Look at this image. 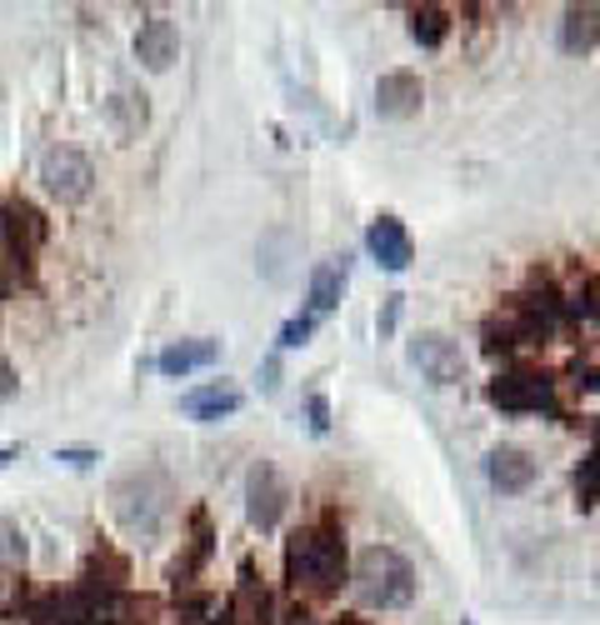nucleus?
<instances>
[{"label": "nucleus", "mask_w": 600, "mask_h": 625, "mask_svg": "<svg viewBox=\"0 0 600 625\" xmlns=\"http://www.w3.org/2000/svg\"><path fill=\"white\" fill-rule=\"evenodd\" d=\"M285 580L301 601H326L351 580L345 571V540L335 526H301L285 540Z\"/></svg>", "instance_id": "1"}, {"label": "nucleus", "mask_w": 600, "mask_h": 625, "mask_svg": "<svg viewBox=\"0 0 600 625\" xmlns=\"http://www.w3.org/2000/svg\"><path fill=\"white\" fill-rule=\"evenodd\" d=\"M171 511H175V491L156 466H135L111 480V515L131 540H156L160 530L171 526Z\"/></svg>", "instance_id": "2"}, {"label": "nucleus", "mask_w": 600, "mask_h": 625, "mask_svg": "<svg viewBox=\"0 0 600 625\" xmlns=\"http://www.w3.org/2000/svg\"><path fill=\"white\" fill-rule=\"evenodd\" d=\"M351 586L370 611H405L416 601V565L405 561L395 546H366L351 565Z\"/></svg>", "instance_id": "3"}, {"label": "nucleus", "mask_w": 600, "mask_h": 625, "mask_svg": "<svg viewBox=\"0 0 600 625\" xmlns=\"http://www.w3.org/2000/svg\"><path fill=\"white\" fill-rule=\"evenodd\" d=\"M40 185H46L56 200H65V206H75V200H86L90 191H96V166H90L86 150L75 146H50L46 156H40Z\"/></svg>", "instance_id": "4"}, {"label": "nucleus", "mask_w": 600, "mask_h": 625, "mask_svg": "<svg viewBox=\"0 0 600 625\" xmlns=\"http://www.w3.org/2000/svg\"><path fill=\"white\" fill-rule=\"evenodd\" d=\"M285 505H291V491H285L281 470L270 461H256L245 470V520L256 530H275L285 520Z\"/></svg>", "instance_id": "5"}, {"label": "nucleus", "mask_w": 600, "mask_h": 625, "mask_svg": "<svg viewBox=\"0 0 600 625\" xmlns=\"http://www.w3.org/2000/svg\"><path fill=\"white\" fill-rule=\"evenodd\" d=\"M411 366L430 380V385H461L466 380V351L445 331H420L411 341Z\"/></svg>", "instance_id": "6"}, {"label": "nucleus", "mask_w": 600, "mask_h": 625, "mask_svg": "<svg viewBox=\"0 0 600 625\" xmlns=\"http://www.w3.org/2000/svg\"><path fill=\"white\" fill-rule=\"evenodd\" d=\"M366 250H370V260H376L380 270H391V275L416 260V241H411L401 216H376L366 231Z\"/></svg>", "instance_id": "7"}, {"label": "nucleus", "mask_w": 600, "mask_h": 625, "mask_svg": "<svg viewBox=\"0 0 600 625\" xmlns=\"http://www.w3.org/2000/svg\"><path fill=\"white\" fill-rule=\"evenodd\" d=\"M486 476L501 495H526L530 486H536L540 466H536V455H530L526 445H495V451L486 455Z\"/></svg>", "instance_id": "8"}, {"label": "nucleus", "mask_w": 600, "mask_h": 625, "mask_svg": "<svg viewBox=\"0 0 600 625\" xmlns=\"http://www.w3.org/2000/svg\"><path fill=\"white\" fill-rule=\"evenodd\" d=\"M0 331L5 335H21V341H46L50 335V310L36 291H5L0 301Z\"/></svg>", "instance_id": "9"}, {"label": "nucleus", "mask_w": 600, "mask_h": 625, "mask_svg": "<svg viewBox=\"0 0 600 625\" xmlns=\"http://www.w3.org/2000/svg\"><path fill=\"white\" fill-rule=\"evenodd\" d=\"M420 100H426V81L416 71H385L376 81V111L385 121H411L420 115Z\"/></svg>", "instance_id": "10"}, {"label": "nucleus", "mask_w": 600, "mask_h": 625, "mask_svg": "<svg viewBox=\"0 0 600 625\" xmlns=\"http://www.w3.org/2000/svg\"><path fill=\"white\" fill-rule=\"evenodd\" d=\"M175 56H181V30H175L166 15H150V21H140V30H135V61L146 65V71H171Z\"/></svg>", "instance_id": "11"}, {"label": "nucleus", "mask_w": 600, "mask_h": 625, "mask_svg": "<svg viewBox=\"0 0 600 625\" xmlns=\"http://www.w3.org/2000/svg\"><path fill=\"white\" fill-rule=\"evenodd\" d=\"M490 401L521 416V410H555V391L540 376H501L490 385Z\"/></svg>", "instance_id": "12"}, {"label": "nucleus", "mask_w": 600, "mask_h": 625, "mask_svg": "<svg viewBox=\"0 0 600 625\" xmlns=\"http://www.w3.org/2000/svg\"><path fill=\"white\" fill-rule=\"evenodd\" d=\"M245 405V395H241V385H231V380H210V385H196V391H185L181 395V410L191 420H225V416H235Z\"/></svg>", "instance_id": "13"}, {"label": "nucleus", "mask_w": 600, "mask_h": 625, "mask_svg": "<svg viewBox=\"0 0 600 625\" xmlns=\"http://www.w3.org/2000/svg\"><path fill=\"white\" fill-rule=\"evenodd\" d=\"M596 46H600V0H580V5H565L561 50H565V56H590Z\"/></svg>", "instance_id": "14"}, {"label": "nucleus", "mask_w": 600, "mask_h": 625, "mask_svg": "<svg viewBox=\"0 0 600 625\" xmlns=\"http://www.w3.org/2000/svg\"><path fill=\"white\" fill-rule=\"evenodd\" d=\"M221 360V341H206V335H196V341H171L166 351L156 356V370L160 376H191V370H206Z\"/></svg>", "instance_id": "15"}, {"label": "nucleus", "mask_w": 600, "mask_h": 625, "mask_svg": "<svg viewBox=\"0 0 600 625\" xmlns=\"http://www.w3.org/2000/svg\"><path fill=\"white\" fill-rule=\"evenodd\" d=\"M146 121H150V106H146V96H140V90H115V96L106 100V125H111V135L121 140V146L140 140Z\"/></svg>", "instance_id": "16"}, {"label": "nucleus", "mask_w": 600, "mask_h": 625, "mask_svg": "<svg viewBox=\"0 0 600 625\" xmlns=\"http://www.w3.org/2000/svg\"><path fill=\"white\" fill-rule=\"evenodd\" d=\"M260 275H266V281H275V285H285L291 281V270H295V260H301V235L295 231H266L260 235Z\"/></svg>", "instance_id": "17"}, {"label": "nucleus", "mask_w": 600, "mask_h": 625, "mask_svg": "<svg viewBox=\"0 0 600 625\" xmlns=\"http://www.w3.org/2000/svg\"><path fill=\"white\" fill-rule=\"evenodd\" d=\"M231 615H235L241 625H266V621H270V596H266V586L256 580V561H245V565H241V580H235Z\"/></svg>", "instance_id": "18"}, {"label": "nucleus", "mask_w": 600, "mask_h": 625, "mask_svg": "<svg viewBox=\"0 0 600 625\" xmlns=\"http://www.w3.org/2000/svg\"><path fill=\"white\" fill-rule=\"evenodd\" d=\"M345 295V266H335V260H320L316 270H310V316H331L335 306H341Z\"/></svg>", "instance_id": "19"}, {"label": "nucleus", "mask_w": 600, "mask_h": 625, "mask_svg": "<svg viewBox=\"0 0 600 625\" xmlns=\"http://www.w3.org/2000/svg\"><path fill=\"white\" fill-rule=\"evenodd\" d=\"M411 36L426 50L445 46V36H451V11H445V5H420V11L411 15Z\"/></svg>", "instance_id": "20"}, {"label": "nucleus", "mask_w": 600, "mask_h": 625, "mask_svg": "<svg viewBox=\"0 0 600 625\" xmlns=\"http://www.w3.org/2000/svg\"><path fill=\"white\" fill-rule=\"evenodd\" d=\"M25 555H30V546H25V530L15 526V520H5V515H0V576H15V571H25Z\"/></svg>", "instance_id": "21"}, {"label": "nucleus", "mask_w": 600, "mask_h": 625, "mask_svg": "<svg viewBox=\"0 0 600 625\" xmlns=\"http://www.w3.org/2000/svg\"><path fill=\"white\" fill-rule=\"evenodd\" d=\"M316 326H320V320L310 316V310H306V316H291V320L281 326V351H301V345H310Z\"/></svg>", "instance_id": "22"}, {"label": "nucleus", "mask_w": 600, "mask_h": 625, "mask_svg": "<svg viewBox=\"0 0 600 625\" xmlns=\"http://www.w3.org/2000/svg\"><path fill=\"white\" fill-rule=\"evenodd\" d=\"M395 320H401V295H385V306H380V316H376V335H380V341L395 335Z\"/></svg>", "instance_id": "23"}, {"label": "nucleus", "mask_w": 600, "mask_h": 625, "mask_svg": "<svg viewBox=\"0 0 600 625\" xmlns=\"http://www.w3.org/2000/svg\"><path fill=\"white\" fill-rule=\"evenodd\" d=\"M56 461H65V466H75V470H90L100 455L86 451V445H71V451H56Z\"/></svg>", "instance_id": "24"}, {"label": "nucleus", "mask_w": 600, "mask_h": 625, "mask_svg": "<svg viewBox=\"0 0 600 625\" xmlns=\"http://www.w3.org/2000/svg\"><path fill=\"white\" fill-rule=\"evenodd\" d=\"M310 430H316V436L331 430V405H326V395H310Z\"/></svg>", "instance_id": "25"}, {"label": "nucleus", "mask_w": 600, "mask_h": 625, "mask_svg": "<svg viewBox=\"0 0 600 625\" xmlns=\"http://www.w3.org/2000/svg\"><path fill=\"white\" fill-rule=\"evenodd\" d=\"M15 385H21V376L11 370V360H0V401H11Z\"/></svg>", "instance_id": "26"}, {"label": "nucleus", "mask_w": 600, "mask_h": 625, "mask_svg": "<svg viewBox=\"0 0 600 625\" xmlns=\"http://www.w3.org/2000/svg\"><path fill=\"white\" fill-rule=\"evenodd\" d=\"M285 625H320V621L310 611H295V615H285Z\"/></svg>", "instance_id": "27"}, {"label": "nucleus", "mask_w": 600, "mask_h": 625, "mask_svg": "<svg viewBox=\"0 0 600 625\" xmlns=\"http://www.w3.org/2000/svg\"><path fill=\"white\" fill-rule=\"evenodd\" d=\"M15 455H21V445H5V451H0V470H5V466H11V461H15Z\"/></svg>", "instance_id": "28"}, {"label": "nucleus", "mask_w": 600, "mask_h": 625, "mask_svg": "<svg viewBox=\"0 0 600 625\" xmlns=\"http://www.w3.org/2000/svg\"><path fill=\"white\" fill-rule=\"evenodd\" d=\"M335 625H370V621H366V615H341Z\"/></svg>", "instance_id": "29"}, {"label": "nucleus", "mask_w": 600, "mask_h": 625, "mask_svg": "<svg viewBox=\"0 0 600 625\" xmlns=\"http://www.w3.org/2000/svg\"><path fill=\"white\" fill-rule=\"evenodd\" d=\"M466 625H470V621H466Z\"/></svg>", "instance_id": "30"}]
</instances>
